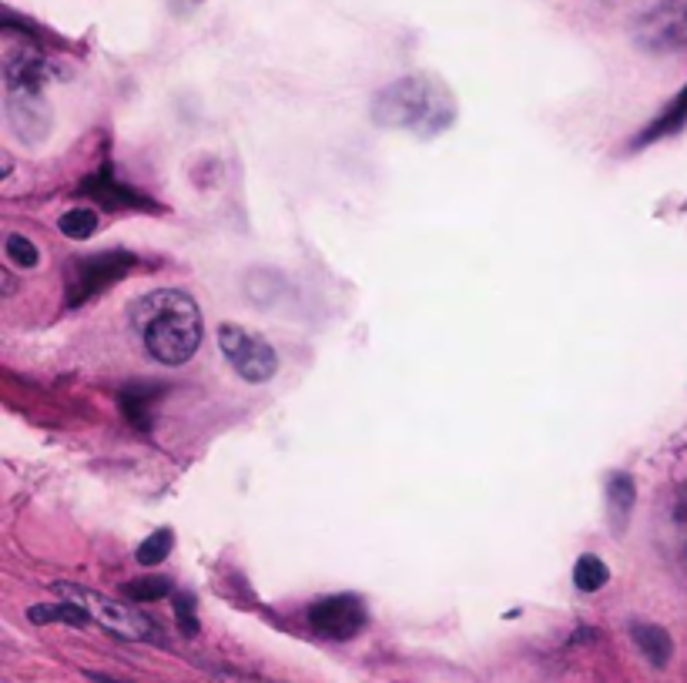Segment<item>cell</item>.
I'll list each match as a JSON object with an SVG mask.
<instances>
[{
	"mask_svg": "<svg viewBox=\"0 0 687 683\" xmlns=\"http://www.w3.org/2000/svg\"><path fill=\"white\" fill-rule=\"evenodd\" d=\"M141 349L161 365H185L202 345V309L181 288H155L128 309Z\"/></svg>",
	"mask_w": 687,
	"mask_h": 683,
	"instance_id": "cell-1",
	"label": "cell"
},
{
	"mask_svg": "<svg viewBox=\"0 0 687 683\" xmlns=\"http://www.w3.org/2000/svg\"><path fill=\"white\" fill-rule=\"evenodd\" d=\"M372 118L383 128L399 131H443L453 121V104L440 81L426 74H409L376 94Z\"/></svg>",
	"mask_w": 687,
	"mask_h": 683,
	"instance_id": "cell-2",
	"label": "cell"
},
{
	"mask_svg": "<svg viewBox=\"0 0 687 683\" xmlns=\"http://www.w3.org/2000/svg\"><path fill=\"white\" fill-rule=\"evenodd\" d=\"M51 590L61 596V600H71L78 603L88 617L104 627L108 633H114L118 640H161L158 637V627L151 623L141 610H131L128 603L114 600V596H104L98 590H88V586H78V583H51Z\"/></svg>",
	"mask_w": 687,
	"mask_h": 683,
	"instance_id": "cell-3",
	"label": "cell"
},
{
	"mask_svg": "<svg viewBox=\"0 0 687 683\" xmlns=\"http://www.w3.org/2000/svg\"><path fill=\"white\" fill-rule=\"evenodd\" d=\"M634 41L651 54L687 47V0H654L634 21Z\"/></svg>",
	"mask_w": 687,
	"mask_h": 683,
	"instance_id": "cell-4",
	"label": "cell"
},
{
	"mask_svg": "<svg viewBox=\"0 0 687 683\" xmlns=\"http://www.w3.org/2000/svg\"><path fill=\"white\" fill-rule=\"evenodd\" d=\"M218 345H222L228 365L242 375L245 382H269L279 369V355L269 342L259 335L245 332L242 325H222L218 329Z\"/></svg>",
	"mask_w": 687,
	"mask_h": 683,
	"instance_id": "cell-5",
	"label": "cell"
},
{
	"mask_svg": "<svg viewBox=\"0 0 687 683\" xmlns=\"http://www.w3.org/2000/svg\"><path fill=\"white\" fill-rule=\"evenodd\" d=\"M309 627L326 640H352L366 627V606L352 593L326 596L309 606Z\"/></svg>",
	"mask_w": 687,
	"mask_h": 683,
	"instance_id": "cell-6",
	"label": "cell"
},
{
	"mask_svg": "<svg viewBox=\"0 0 687 683\" xmlns=\"http://www.w3.org/2000/svg\"><path fill=\"white\" fill-rule=\"evenodd\" d=\"M135 268V258L114 252V255H94V258H81L78 262V278L71 282V305L88 302L91 295H98L101 288H108L111 282H118Z\"/></svg>",
	"mask_w": 687,
	"mask_h": 683,
	"instance_id": "cell-7",
	"label": "cell"
},
{
	"mask_svg": "<svg viewBox=\"0 0 687 683\" xmlns=\"http://www.w3.org/2000/svg\"><path fill=\"white\" fill-rule=\"evenodd\" d=\"M4 81L11 94H41V84L47 81V61L34 47H11L4 54Z\"/></svg>",
	"mask_w": 687,
	"mask_h": 683,
	"instance_id": "cell-8",
	"label": "cell"
},
{
	"mask_svg": "<svg viewBox=\"0 0 687 683\" xmlns=\"http://www.w3.org/2000/svg\"><path fill=\"white\" fill-rule=\"evenodd\" d=\"M664 533H667V560H671L674 573L687 583V486H681L671 496Z\"/></svg>",
	"mask_w": 687,
	"mask_h": 683,
	"instance_id": "cell-9",
	"label": "cell"
},
{
	"mask_svg": "<svg viewBox=\"0 0 687 683\" xmlns=\"http://www.w3.org/2000/svg\"><path fill=\"white\" fill-rule=\"evenodd\" d=\"M631 633H634L637 650H641L654 667H667V660H671V653H674L671 633L664 627H654V623H634Z\"/></svg>",
	"mask_w": 687,
	"mask_h": 683,
	"instance_id": "cell-10",
	"label": "cell"
},
{
	"mask_svg": "<svg viewBox=\"0 0 687 683\" xmlns=\"http://www.w3.org/2000/svg\"><path fill=\"white\" fill-rule=\"evenodd\" d=\"M634 503H637V489H634V479L627 473H614L607 483V506H610V523L614 529H624L627 519L634 513Z\"/></svg>",
	"mask_w": 687,
	"mask_h": 683,
	"instance_id": "cell-11",
	"label": "cell"
},
{
	"mask_svg": "<svg viewBox=\"0 0 687 683\" xmlns=\"http://www.w3.org/2000/svg\"><path fill=\"white\" fill-rule=\"evenodd\" d=\"M684 121H687V88L677 94V98L671 101V108H667L661 118H657L651 128L641 131L634 138V148H641V144H651L657 138H664V134H674L677 128H684Z\"/></svg>",
	"mask_w": 687,
	"mask_h": 683,
	"instance_id": "cell-12",
	"label": "cell"
},
{
	"mask_svg": "<svg viewBox=\"0 0 687 683\" xmlns=\"http://www.w3.org/2000/svg\"><path fill=\"white\" fill-rule=\"evenodd\" d=\"M27 617H31V623H68V627H84L91 617L81 610L78 603L64 600V603H37L27 610Z\"/></svg>",
	"mask_w": 687,
	"mask_h": 683,
	"instance_id": "cell-13",
	"label": "cell"
},
{
	"mask_svg": "<svg viewBox=\"0 0 687 683\" xmlns=\"http://www.w3.org/2000/svg\"><path fill=\"white\" fill-rule=\"evenodd\" d=\"M607 580H610V570H607V563L600 560V556H594V553L580 556L577 566H574V583H577L580 593H597V590H604Z\"/></svg>",
	"mask_w": 687,
	"mask_h": 683,
	"instance_id": "cell-14",
	"label": "cell"
},
{
	"mask_svg": "<svg viewBox=\"0 0 687 683\" xmlns=\"http://www.w3.org/2000/svg\"><path fill=\"white\" fill-rule=\"evenodd\" d=\"M155 386H131V389H124L121 392V409H124V416L131 419V426H138V429H148V406L155 402Z\"/></svg>",
	"mask_w": 687,
	"mask_h": 683,
	"instance_id": "cell-15",
	"label": "cell"
},
{
	"mask_svg": "<svg viewBox=\"0 0 687 683\" xmlns=\"http://www.w3.org/2000/svg\"><path fill=\"white\" fill-rule=\"evenodd\" d=\"M57 228H61V235L74 238V242H84V238H91L98 232V211L94 208H68L61 218H57Z\"/></svg>",
	"mask_w": 687,
	"mask_h": 683,
	"instance_id": "cell-16",
	"label": "cell"
},
{
	"mask_svg": "<svg viewBox=\"0 0 687 683\" xmlns=\"http://www.w3.org/2000/svg\"><path fill=\"white\" fill-rule=\"evenodd\" d=\"M4 255H7V262L17 265V268L41 265V252H37V245L27 235H7L4 238Z\"/></svg>",
	"mask_w": 687,
	"mask_h": 683,
	"instance_id": "cell-17",
	"label": "cell"
},
{
	"mask_svg": "<svg viewBox=\"0 0 687 683\" xmlns=\"http://www.w3.org/2000/svg\"><path fill=\"white\" fill-rule=\"evenodd\" d=\"M171 546H175V536H171V529H155V533H151L148 540L138 546L135 556H138L141 566H155V563H161L171 553Z\"/></svg>",
	"mask_w": 687,
	"mask_h": 683,
	"instance_id": "cell-18",
	"label": "cell"
},
{
	"mask_svg": "<svg viewBox=\"0 0 687 683\" xmlns=\"http://www.w3.org/2000/svg\"><path fill=\"white\" fill-rule=\"evenodd\" d=\"M168 593H171V580H165V576H141V580L128 583V596L135 603H155Z\"/></svg>",
	"mask_w": 687,
	"mask_h": 683,
	"instance_id": "cell-19",
	"label": "cell"
},
{
	"mask_svg": "<svg viewBox=\"0 0 687 683\" xmlns=\"http://www.w3.org/2000/svg\"><path fill=\"white\" fill-rule=\"evenodd\" d=\"M192 606H195L192 596H185V593L175 596V613H178V623H181V630H185V633H198V620H195Z\"/></svg>",
	"mask_w": 687,
	"mask_h": 683,
	"instance_id": "cell-20",
	"label": "cell"
},
{
	"mask_svg": "<svg viewBox=\"0 0 687 683\" xmlns=\"http://www.w3.org/2000/svg\"><path fill=\"white\" fill-rule=\"evenodd\" d=\"M212 680H215V683H282V680L252 677V673H238V670H215Z\"/></svg>",
	"mask_w": 687,
	"mask_h": 683,
	"instance_id": "cell-21",
	"label": "cell"
},
{
	"mask_svg": "<svg viewBox=\"0 0 687 683\" xmlns=\"http://www.w3.org/2000/svg\"><path fill=\"white\" fill-rule=\"evenodd\" d=\"M202 4H205V0H168V7H171V14H175V17H188L192 11H198Z\"/></svg>",
	"mask_w": 687,
	"mask_h": 683,
	"instance_id": "cell-22",
	"label": "cell"
}]
</instances>
